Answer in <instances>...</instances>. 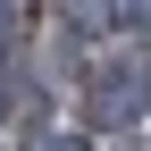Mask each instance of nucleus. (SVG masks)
<instances>
[{
	"mask_svg": "<svg viewBox=\"0 0 151 151\" xmlns=\"http://www.w3.org/2000/svg\"><path fill=\"white\" fill-rule=\"evenodd\" d=\"M76 109H84L92 134H126V126H143V118H151V59H143V50L92 59L84 84H76Z\"/></svg>",
	"mask_w": 151,
	"mask_h": 151,
	"instance_id": "nucleus-1",
	"label": "nucleus"
},
{
	"mask_svg": "<svg viewBox=\"0 0 151 151\" xmlns=\"http://www.w3.org/2000/svg\"><path fill=\"white\" fill-rule=\"evenodd\" d=\"M92 9H101V25H126V34L151 25V0H92Z\"/></svg>",
	"mask_w": 151,
	"mask_h": 151,
	"instance_id": "nucleus-2",
	"label": "nucleus"
},
{
	"mask_svg": "<svg viewBox=\"0 0 151 151\" xmlns=\"http://www.w3.org/2000/svg\"><path fill=\"white\" fill-rule=\"evenodd\" d=\"M25 151H76V134H25Z\"/></svg>",
	"mask_w": 151,
	"mask_h": 151,
	"instance_id": "nucleus-3",
	"label": "nucleus"
},
{
	"mask_svg": "<svg viewBox=\"0 0 151 151\" xmlns=\"http://www.w3.org/2000/svg\"><path fill=\"white\" fill-rule=\"evenodd\" d=\"M17 9H25V0H0V34H9V25H17Z\"/></svg>",
	"mask_w": 151,
	"mask_h": 151,
	"instance_id": "nucleus-4",
	"label": "nucleus"
}]
</instances>
